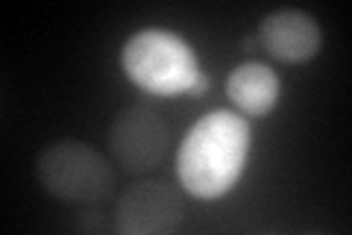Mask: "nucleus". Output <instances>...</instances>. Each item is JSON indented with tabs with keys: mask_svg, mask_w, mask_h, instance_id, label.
<instances>
[{
	"mask_svg": "<svg viewBox=\"0 0 352 235\" xmlns=\"http://www.w3.org/2000/svg\"><path fill=\"white\" fill-rule=\"evenodd\" d=\"M250 153V127L238 112L214 109L185 136L176 156L179 185L194 197L212 200L226 194L244 171Z\"/></svg>",
	"mask_w": 352,
	"mask_h": 235,
	"instance_id": "obj_1",
	"label": "nucleus"
},
{
	"mask_svg": "<svg viewBox=\"0 0 352 235\" xmlns=\"http://www.w3.org/2000/svg\"><path fill=\"white\" fill-rule=\"evenodd\" d=\"M124 74L135 85L153 94H182L200 97L208 92V76L200 71L188 41L168 30H141L120 53Z\"/></svg>",
	"mask_w": 352,
	"mask_h": 235,
	"instance_id": "obj_2",
	"label": "nucleus"
},
{
	"mask_svg": "<svg viewBox=\"0 0 352 235\" xmlns=\"http://www.w3.org/2000/svg\"><path fill=\"white\" fill-rule=\"evenodd\" d=\"M36 176L44 192L65 203H100L115 188L112 165L74 139L47 144L36 159Z\"/></svg>",
	"mask_w": 352,
	"mask_h": 235,
	"instance_id": "obj_3",
	"label": "nucleus"
},
{
	"mask_svg": "<svg viewBox=\"0 0 352 235\" xmlns=\"http://www.w3.org/2000/svg\"><path fill=\"white\" fill-rule=\"evenodd\" d=\"M170 147V130L164 118L147 103L124 106L109 127V150L126 174H147L159 167Z\"/></svg>",
	"mask_w": 352,
	"mask_h": 235,
	"instance_id": "obj_4",
	"label": "nucleus"
},
{
	"mask_svg": "<svg viewBox=\"0 0 352 235\" xmlns=\"http://www.w3.org/2000/svg\"><path fill=\"white\" fill-rule=\"evenodd\" d=\"M182 218L185 203L179 192L162 180L129 185L115 206V229L120 235H168L179 229Z\"/></svg>",
	"mask_w": 352,
	"mask_h": 235,
	"instance_id": "obj_5",
	"label": "nucleus"
},
{
	"mask_svg": "<svg viewBox=\"0 0 352 235\" xmlns=\"http://www.w3.org/2000/svg\"><path fill=\"white\" fill-rule=\"evenodd\" d=\"M258 41L282 62H305L320 50V24L300 9H279L261 21Z\"/></svg>",
	"mask_w": 352,
	"mask_h": 235,
	"instance_id": "obj_6",
	"label": "nucleus"
},
{
	"mask_svg": "<svg viewBox=\"0 0 352 235\" xmlns=\"http://www.w3.org/2000/svg\"><path fill=\"white\" fill-rule=\"evenodd\" d=\"M226 94L244 115H267L279 100V76L261 62L238 65L226 80Z\"/></svg>",
	"mask_w": 352,
	"mask_h": 235,
	"instance_id": "obj_7",
	"label": "nucleus"
}]
</instances>
